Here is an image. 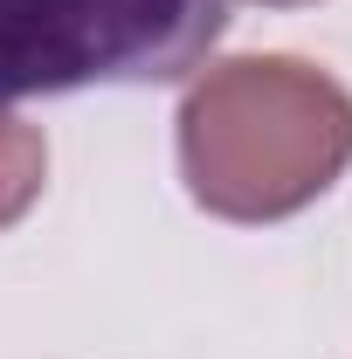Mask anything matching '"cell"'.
I'll use <instances>...</instances> for the list:
<instances>
[{"instance_id": "obj_2", "label": "cell", "mask_w": 352, "mask_h": 359, "mask_svg": "<svg viewBox=\"0 0 352 359\" xmlns=\"http://www.w3.org/2000/svg\"><path fill=\"white\" fill-rule=\"evenodd\" d=\"M228 28V0H0V104L180 83Z\"/></svg>"}, {"instance_id": "obj_3", "label": "cell", "mask_w": 352, "mask_h": 359, "mask_svg": "<svg viewBox=\"0 0 352 359\" xmlns=\"http://www.w3.org/2000/svg\"><path fill=\"white\" fill-rule=\"evenodd\" d=\"M42 180H48V145H42V132L0 104V228H14L35 201H42Z\"/></svg>"}, {"instance_id": "obj_4", "label": "cell", "mask_w": 352, "mask_h": 359, "mask_svg": "<svg viewBox=\"0 0 352 359\" xmlns=\"http://www.w3.org/2000/svg\"><path fill=\"white\" fill-rule=\"evenodd\" d=\"M263 7H304V0H263Z\"/></svg>"}, {"instance_id": "obj_1", "label": "cell", "mask_w": 352, "mask_h": 359, "mask_svg": "<svg viewBox=\"0 0 352 359\" xmlns=\"http://www.w3.org/2000/svg\"><path fill=\"white\" fill-rule=\"evenodd\" d=\"M352 166V90L297 55H228L180 97V173L221 222H283Z\"/></svg>"}]
</instances>
